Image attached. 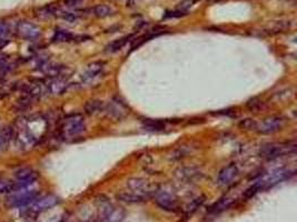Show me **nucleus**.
<instances>
[{
	"mask_svg": "<svg viewBox=\"0 0 297 222\" xmlns=\"http://www.w3.org/2000/svg\"><path fill=\"white\" fill-rule=\"evenodd\" d=\"M293 174H294L289 170L280 169V170L273 171L272 174L263 175V177H262L260 180H257V181L254 183L250 188L246 190L245 197L250 198V197L255 196L257 192H261V191H263V190L272 188V187L276 186L277 183L284 181V180H286V179H289V177Z\"/></svg>",
	"mask_w": 297,
	"mask_h": 222,
	"instance_id": "obj_1",
	"label": "nucleus"
},
{
	"mask_svg": "<svg viewBox=\"0 0 297 222\" xmlns=\"http://www.w3.org/2000/svg\"><path fill=\"white\" fill-rule=\"evenodd\" d=\"M127 187L130 192H133L136 196L140 197L146 200L150 197H154L158 190V187L155 183L148 181V180L142 178H130L127 180Z\"/></svg>",
	"mask_w": 297,
	"mask_h": 222,
	"instance_id": "obj_2",
	"label": "nucleus"
},
{
	"mask_svg": "<svg viewBox=\"0 0 297 222\" xmlns=\"http://www.w3.org/2000/svg\"><path fill=\"white\" fill-rule=\"evenodd\" d=\"M296 150L295 143H269L264 145L261 149L260 154L262 158L266 160H275L280 157L286 156L289 154H294Z\"/></svg>",
	"mask_w": 297,
	"mask_h": 222,
	"instance_id": "obj_3",
	"label": "nucleus"
},
{
	"mask_svg": "<svg viewBox=\"0 0 297 222\" xmlns=\"http://www.w3.org/2000/svg\"><path fill=\"white\" fill-rule=\"evenodd\" d=\"M86 129L85 120L80 114H70L64 120L61 132L67 138H75L82 135Z\"/></svg>",
	"mask_w": 297,
	"mask_h": 222,
	"instance_id": "obj_4",
	"label": "nucleus"
},
{
	"mask_svg": "<svg viewBox=\"0 0 297 222\" xmlns=\"http://www.w3.org/2000/svg\"><path fill=\"white\" fill-rule=\"evenodd\" d=\"M155 202L160 206L163 210L169 212H177L179 209L178 199L175 196V193L172 192L171 190L160 189L158 188L156 193L154 194Z\"/></svg>",
	"mask_w": 297,
	"mask_h": 222,
	"instance_id": "obj_5",
	"label": "nucleus"
},
{
	"mask_svg": "<svg viewBox=\"0 0 297 222\" xmlns=\"http://www.w3.org/2000/svg\"><path fill=\"white\" fill-rule=\"evenodd\" d=\"M125 218V211L122 208H118L104 201L99 208V214L96 222H122Z\"/></svg>",
	"mask_w": 297,
	"mask_h": 222,
	"instance_id": "obj_6",
	"label": "nucleus"
},
{
	"mask_svg": "<svg viewBox=\"0 0 297 222\" xmlns=\"http://www.w3.org/2000/svg\"><path fill=\"white\" fill-rule=\"evenodd\" d=\"M284 119L277 116H272L268 118H265L264 120L261 122H256L255 130L261 133V135H272L275 133L283 128Z\"/></svg>",
	"mask_w": 297,
	"mask_h": 222,
	"instance_id": "obj_7",
	"label": "nucleus"
},
{
	"mask_svg": "<svg viewBox=\"0 0 297 222\" xmlns=\"http://www.w3.org/2000/svg\"><path fill=\"white\" fill-rule=\"evenodd\" d=\"M17 33L25 40H36L40 37L39 27L30 21H20L17 25Z\"/></svg>",
	"mask_w": 297,
	"mask_h": 222,
	"instance_id": "obj_8",
	"label": "nucleus"
},
{
	"mask_svg": "<svg viewBox=\"0 0 297 222\" xmlns=\"http://www.w3.org/2000/svg\"><path fill=\"white\" fill-rule=\"evenodd\" d=\"M238 175V168L235 163H230L228 166L219 171L217 177V183L221 187H228L234 181V179Z\"/></svg>",
	"mask_w": 297,
	"mask_h": 222,
	"instance_id": "obj_9",
	"label": "nucleus"
},
{
	"mask_svg": "<svg viewBox=\"0 0 297 222\" xmlns=\"http://www.w3.org/2000/svg\"><path fill=\"white\" fill-rule=\"evenodd\" d=\"M104 111L114 119H122L128 113V109H127L125 103L117 100V99H114L104 107Z\"/></svg>",
	"mask_w": 297,
	"mask_h": 222,
	"instance_id": "obj_10",
	"label": "nucleus"
},
{
	"mask_svg": "<svg viewBox=\"0 0 297 222\" xmlns=\"http://www.w3.org/2000/svg\"><path fill=\"white\" fill-rule=\"evenodd\" d=\"M37 198H38L37 191H27V192L19 193L17 196H14L8 199V206H13V208L25 206L27 205L33 204Z\"/></svg>",
	"mask_w": 297,
	"mask_h": 222,
	"instance_id": "obj_11",
	"label": "nucleus"
},
{
	"mask_svg": "<svg viewBox=\"0 0 297 222\" xmlns=\"http://www.w3.org/2000/svg\"><path fill=\"white\" fill-rule=\"evenodd\" d=\"M58 202H59V199H58L56 196H52V194H49V196L42 197L40 199H36V200L34 201V205L32 206V210L33 212L39 213L42 211H46V210H48L50 208H52V206H55Z\"/></svg>",
	"mask_w": 297,
	"mask_h": 222,
	"instance_id": "obj_12",
	"label": "nucleus"
},
{
	"mask_svg": "<svg viewBox=\"0 0 297 222\" xmlns=\"http://www.w3.org/2000/svg\"><path fill=\"white\" fill-rule=\"evenodd\" d=\"M16 139L19 147L24 150H28L36 144L37 137L29 129H21L18 131Z\"/></svg>",
	"mask_w": 297,
	"mask_h": 222,
	"instance_id": "obj_13",
	"label": "nucleus"
},
{
	"mask_svg": "<svg viewBox=\"0 0 297 222\" xmlns=\"http://www.w3.org/2000/svg\"><path fill=\"white\" fill-rule=\"evenodd\" d=\"M104 66H105V63H103V61H97V63H90L89 66L87 67L85 74L83 75V81L90 82L94 79L98 78L99 76L103 74Z\"/></svg>",
	"mask_w": 297,
	"mask_h": 222,
	"instance_id": "obj_14",
	"label": "nucleus"
},
{
	"mask_svg": "<svg viewBox=\"0 0 297 222\" xmlns=\"http://www.w3.org/2000/svg\"><path fill=\"white\" fill-rule=\"evenodd\" d=\"M68 87V82L66 78L64 77H56L52 81L47 83L48 93L52 95H61L66 91Z\"/></svg>",
	"mask_w": 297,
	"mask_h": 222,
	"instance_id": "obj_15",
	"label": "nucleus"
},
{
	"mask_svg": "<svg viewBox=\"0 0 297 222\" xmlns=\"http://www.w3.org/2000/svg\"><path fill=\"white\" fill-rule=\"evenodd\" d=\"M176 175L180 180H185V181H194L195 179L200 178V171L197 169H194V168H183V169H179L176 171Z\"/></svg>",
	"mask_w": 297,
	"mask_h": 222,
	"instance_id": "obj_16",
	"label": "nucleus"
},
{
	"mask_svg": "<svg viewBox=\"0 0 297 222\" xmlns=\"http://www.w3.org/2000/svg\"><path fill=\"white\" fill-rule=\"evenodd\" d=\"M117 199H119L121 201L127 202V204H138V202L145 201L144 199L136 196L130 191H122V192L117 193Z\"/></svg>",
	"mask_w": 297,
	"mask_h": 222,
	"instance_id": "obj_17",
	"label": "nucleus"
},
{
	"mask_svg": "<svg viewBox=\"0 0 297 222\" xmlns=\"http://www.w3.org/2000/svg\"><path fill=\"white\" fill-rule=\"evenodd\" d=\"M72 39H74V34L64 29H57L52 36V41L55 43H66Z\"/></svg>",
	"mask_w": 297,
	"mask_h": 222,
	"instance_id": "obj_18",
	"label": "nucleus"
},
{
	"mask_svg": "<svg viewBox=\"0 0 297 222\" xmlns=\"http://www.w3.org/2000/svg\"><path fill=\"white\" fill-rule=\"evenodd\" d=\"M130 39V36H126L122 38H119V39H116L113 43L109 44L106 47V51L107 52H117L118 50H121V49L124 47V46L128 43V40Z\"/></svg>",
	"mask_w": 297,
	"mask_h": 222,
	"instance_id": "obj_19",
	"label": "nucleus"
},
{
	"mask_svg": "<svg viewBox=\"0 0 297 222\" xmlns=\"http://www.w3.org/2000/svg\"><path fill=\"white\" fill-rule=\"evenodd\" d=\"M104 106L103 102L100 100H90L86 103V106H85V110H86V112L88 114H95L97 112H100V111L104 110Z\"/></svg>",
	"mask_w": 297,
	"mask_h": 222,
	"instance_id": "obj_20",
	"label": "nucleus"
},
{
	"mask_svg": "<svg viewBox=\"0 0 297 222\" xmlns=\"http://www.w3.org/2000/svg\"><path fill=\"white\" fill-rule=\"evenodd\" d=\"M94 15L99 18H106L110 15H113V9L106 5H98L94 8Z\"/></svg>",
	"mask_w": 297,
	"mask_h": 222,
	"instance_id": "obj_21",
	"label": "nucleus"
},
{
	"mask_svg": "<svg viewBox=\"0 0 297 222\" xmlns=\"http://www.w3.org/2000/svg\"><path fill=\"white\" fill-rule=\"evenodd\" d=\"M233 204V200H230V199H222V200H219L218 202H216V204L211 206V212H221L224 211V210L229 208V206Z\"/></svg>",
	"mask_w": 297,
	"mask_h": 222,
	"instance_id": "obj_22",
	"label": "nucleus"
},
{
	"mask_svg": "<svg viewBox=\"0 0 297 222\" xmlns=\"http://www.w3.org/2000/svg\"><path fill=\"white\" fill-rule=\"evenodd\" d=\"M144 128L146 130H150V131H160V130H164L165 125L161 124L160 121L147 119L144 121Z\"/></svg>",
	"mask_w": 297,
	"mask_h": 222,
	"instance_id": "obj_23",
	"label": "nucleus"
},
{
	"mask_svg": "<svg viewBox=\"0 0 297 222\" xmlns=\"http://www.w3.org/2000/svg\"><path fill=\"white\" fill-rule=\"evenodd\" d=\"M203 202H204V197H200V198L195 199V200H192L191 204L186 206V209H185V210H186L187 214H191L192 212H195L196 210H197L199 206L203 205Z\"/></svg>",
	"mask_w": 297,
	"mask_h": 222,
	"instance_id": "obj_24",
	"label": "nucleus"
},
{
	"mask_svg": "<svg viewBox=\"0 0 297 222\" xmlns=\"http://www.w3.org/2000/svg\"><path fill=\"white\" fill-rule=\"evenodd\" d=\"M240 126L243 129H254V130H255L256 122L252 120V119H246L244 121H242Z\"/></svg>",
	"mask_w": 297,
	"mask_h": 222,
	"instance_id": "obj_25",
	"label": "nucleus"
},
{
	"mask_svg": "<svg viewBox=\"0 0 297 222\" xmlns=\"http://www.w3.org/2000/svg\"><path fill=\"white\" fill-rule=\"evenodd\" d=\"M60 17L65 19V20L70 21V22L77 20V18H78V16H77V15L74 13H61Z\"/></svg>",
	"mask_w": 297,
	"mask_h": 222,
	"instance_id": "obj_26",
	"label": "nucleus"
},
{
	"mask_svg": "<svg viewBox=\"0 0 297 222\" xmlns=\"http://www.w3.org/2000/svg\"><path fill=\"white\" fill-rule=\"evenodd\" d=\"M187 11H184V10H176V11H172V13H167L166 14L165 18H176V17H182V16H185L186 15Z\"/></svg>",
	"mask_w": 297,
	"mask_h": 222,
	"instance_id": "obj_27",
	"label": "nucleus"
},
{
	"mask_svg": "<svg viewBox=\"0 0 297 222\" xmlns=\"http://www.w3.org/2000/svg\"><path fill=\"white\" fill-rule=\"evenodd\" d=\"M196 1H197V0H185V1H183L182 3H180L179 9L180 10H184V11H187V9L191 8V7L194 5Z\"/></svg>",
	"mask_w": 297,
	"mask_h": 222,
	"instance_id": "obj_28",
	"label": "nucleus"
},
{
	"mask_svg": "<svg viewBox=\"0 0 297 222\" xmlns=\"http://www.w3.org/2000/svg\"><path fill=\"white\" fill-rule=\"evenodd\" d=\"M8 32H9L8 25H7L6 22L0 20V38H3L6 34H8Z\"/></svg>",
	"mask_w": 297,
	"mask_h": 222,
	"instance_id": "obj_29",
	"label": "nucleus"
},
{
	"mask_svg": "<svg viewBox=\"0 0 297 222\" xmlns=\"http://www.w3.org/2000/svg\"><path fill=\"white\" fill-rule=\"evenodd\" d=\"M247 106H248V108H249L250 110L256 111V110H258L260 108H262V102H261V101H257L256 99H254V100L249 101V102L247 103Z\"/></svg>",
	"mask_w": 297,
	"mask_h": 222,
	"instance_id": "obj_30",
	"label": "nucleus"
},
{
	"mask_svg": "<svg viewBox=\"0 0 297 222\" xmlns=\"http://www.w3.org/2000/svg\"><path fill=\"white\" fill-rule=\"evenodd\" d=\"M80 1H82V0H65V2H66V5H67V6H70V7H72V6H77Z\"/></svg>",
	"mask_w": 297,
	"mask_h": 222,
	"instance_id": "obj_31",
	"label": "nucleus"
},
{
	"mask_svg": "<svg viewBox=\"0 0 297 222\" xmlns=\"http://www.w3.org/2000/svg\"><path fill=\"white\" fill-rule=\"evenodd\" d=\"M0 147H1V141H0Z\"/></svg>",
	"mask_w": 297,
	"mask_h": 222,
	"instance_id": "obj_32",
	"label": "nucleus"
}]
</instances>
